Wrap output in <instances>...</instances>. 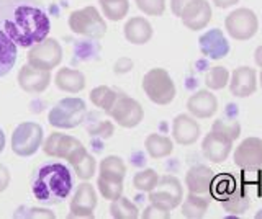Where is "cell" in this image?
<instances>
[{
	"label": "cell",
	"mask_w": 262,
	"mask_h": 219,
	"mask_svg": "<svg viewBox=\"0 0 262 219\" xmlns=\"http://www.w3.org/2000/svg\"><path fill=\"white\" fill-rule=\"evenodd\" d=\"M43 151L48 157L54 159H66L71 165L77 164V162L85 156L87 149L84 148L79 139L74 136H68L64 133H53L48 136V139L43 144Z\"/></svg>",
	"instance_id": "cell-5"
},
{
	"label": "cell",
	"mask_w": 262,
	"mask_h": 219,
	"mask_svg": "<svg viewBox=\"0 0 262 219\" xmlns=\"http://www.w3.org/2000/svg\"><path fill=\"white\" fill-rule=\"evenodd\" d=\"M200 50L210 59H221L228 54L229 46L220 30H211L200 38Z\"/></svg>",
	"instance_id": "cell-21"
},
{
	"label": "cell",
	"mask_w": 262,
	"mask_h": 219,
	"mask_svg": "<svg viewBox=\"0 0 262 219\" xmlns=\"http://www.w3.org/2000/svg\"><path fill=\"white\" fill-rule=\"evenodd\" d=\"M158 180H159L158 172L152 168H146V170H141V172H138L133 177V185L136 190L149 193L156 186V183H158Z\"/></svg>",
	"instance_id": "cell-36"
},
{
	"label": "cell",
	"mask_w": 262,
	"mask_h": 219,
	"mask_svg": "<svg viewBox=\"0 0 262 219\" xmlns=\"http://www.w3.org/2000/svg\"><path fill=\"white\" fill-rule=\"evenodd\" d=\"M69 28L72 33L92 39H100L106 33V23L95 7H84L72 12L69 15Z\"/></svg>",
	"instance_id": "cell-6"
},
{
	"label": "cell",
	"mask_w": 262,
	"mask_h": 219,
	"mask_svg": "<svg viewBox=\"0 0 262 219\" xmlns=\"http://www.w3.org/2000/svg\"><path fill=\"white\" fill-rule=\"evenodd\" d=\"M43 145V128L38 123L25 121L15 128L12 134V151L20 157L35 156Z\"/></svg>",
	"instance_id": "cell-7"
},
{
	"label": "cell",
	"mask_w": 262,
	"mask_h": 219,
	"mask_svg": "<svg viewBox=\"0 0 262 219\" xmlns=\"http://www.w3.org/2000/svg\"><path fill=\"white\" fill-rule=\"evenodd\" d=\"M16 47L18 46L0 30V79L5 77L15 67L16 54H18Z\"/></svg>",
	"instance_id": "cell-26"
},
{
	"label": "cell",
	"mask_w": 262,
	"mask_h": 219,
	"mask_svg": "<svg viewBox=\"0 0 262 219\" xmlns=\"http://www.w3.org/2000/svg\"><path fill=\"white\" fill-rule=\"evenodd\" d=\"M143 90L156 105H169L176 99V85L166 69L154 67L143 77Z\"/></svg>",
	"instance_id": "cell-4"
},
{
	"label": "cell",
	"mask_w": 262,
	"mask_h": 219,
	"mask_svg": "<svg viewBox=\"0 0 262 219\" xmlns=\"http://www.w3.org/2000/svg\"><path fill=\"white\" fill-rule=\"evenodd\" d=\"M234 165L239 168L262 167V139L246 137L234 151Z\"/></svg>",
	"instance_id": "cell-13"
},
{
	"label": "cell",
	"mask_w": 262,
	"mask_h": 219,
	"mask_svg": "<svg viewBox=\"0 0 262 219\" xmlns=\"http://www.w3.org/2000/svg\"><path fill=\"white\" fill-rule=\"evenodd\" d=\"M143 217L144 219H169L170 217V211L169 209H164L158 205H151L147 206L143 211Z\"/></svg>",
	"instance_id": "cell-39"
},
{
	"label": "cell",
	"mask_w": 262,
	"mask_h": 219,
	"mask_svg": "<svg viewBox=\"0 0 262 219\" xmlns=\"http://www.w3.org/2000/svg\"><path fill=\"white\" fill-rule=\"evenodd\" d=\"M87 115V105L82 99L69 96L57 102L48 115V121L53 128L57 129H72L77 128Z\"/></svg>",
	"instance_id": "cell-3"
},
{
	"label": "cell",
	"mask_w": 262,
	"mask_h": 219,
	"mask_svg": "<svg viewBox=\"0 0 262 219\" xmlns=\"http://www.w3.org/2000/svg\"><path fill=\"white\" fill-rule=\"evenodd\" d=\"M260 85H262V69H260Z\"/></svg>",
	"instance_id": "cell-47"
},
{
	"label": "cell",
	"mask_w": 262,
	"mask_h": 219,
	"mask_svg": "<svg viewBox=\"0 0 262 219\" xmlns=\"http://www.w3.org/2000/svg\"><path fill=\"white\" fill-rule=\"evenodd\" d=\"M27 59L30 66L51 72L62 61V47L57 39L45 38L43 41H39L30 47Z\"/></svg>",
	"instance_id": "cell-8"
},
{
	"label": "cell",
	"mask_w": 262,
	"mask_h": 219,
	"mask_svg": "<svg viewBox=\"0 0 262 219\" xmlns=\"http://www.w3.org/2000/svg\"><path fill=\"white\" fill-rule=\"evenodd\" d=\"M8 183H10V172H8V168L5 165L0 164V193L7 190Z\"/></svg>",
	"instance_id": "cell-41"
},
{
	"label": "cell",
	"mask_w": 262,
	"mask_h": 219,
	"mask_svg": "<svg viewBox=\"0 0 262 219\" xmlns=\"http://www.w3.org/2000/svg\"><path fill=\"white\" fill-rule=\"evenodd\" d=\"M213 170L207 165H193L185 175V185L190 193L210 194V186L213 182Z\"/></svg>",
	"instance_id": "cell-20"
},
{
	"label": "cell",
	"mask_w": 262,
	"mask_h": 219,
	"mask_svg": "<svg viewBox=\"0 0 262 219\" xmlns=\"http://www.w3.org/2000/svg\"><path fill=\"white\" fill-rule=\"evenodd\" d=\"M100 5H102L103 15L112 21L123 20L129 10L128 0H100Z\"/></svg>",
	"instance_id": "cell-30"
},
{
	"label": "cell",
	"mask_w": 262,
	"mask_h": 219,
	"mask_svg": "<svg viewBox=\"0 0 262 219\" xmlns=\"http://www.w3.org/2000/svg\"><path fill=\"white\" fill-rule=\"evenodd\" d=\"M220 205L223 206V209L228 211L229 214L239 216V214H244L246 211L249 209L251 198H249V194L246 193L244 188H241V186H236V188L229 193L226 198H223L220 201Z\"/></svg>",
	"instance_id": "cell-24"
},
{
	"label": "cell",
	"mask_w": 262,
	"mask_h": 219,
	"mask_svg": "<svg viewBox=\"0 0 262 219\" xmlns=\"http://www.w3.org/2000/svg\"><path fill=\"white\" fill-rule=\"evenodd\" d=\"M74 170H76V175L80 178V180H90L95 174V168H97V162L95 159L90 156V154H85L77 164L72 165Z\"/></svg>",
	"instance_id": "cell-37"
},
{
	"label": "cell",
	"mask_w": 262,
	"mask_h": 219,
	"mask_svg": "<svg viewBox=\"0 0 262 219\" xmlns=\"http://www.w3.org/2000/svg\"><path fill=\"white\" fill-rule=\"evenodd\" d=\"M229 92L237 99H246L251 96L257 88V76L256 70L248 66H241L233 70L229 76Z\"/></svg>",
	"instance_id": "cell-14"
},
{
	"label": "cell",
	"mask_w": 262,
	"mask_h": 219,
	"mask_svg": "<svg viewBox=\"0 0 262 219\" xmlns=\"http://www.w3.org/2000/svg\"><path fill=\"white\" fill-rule=\"evenodd\" d=\"M210 198V194L188 193V197L182 203V214L188 219H202L208 211Z\"/></svg>",
	"instance_id": "cell-25"
},
{
	"label": "cell",
	"mask_w": 262,
	"mask_h": 219,
	"mask_svg": "<svg viewBox=\"0 0 262 219\" xmlns=\"http://www.w3.org/2000/svg\"><path fill=\"white\" fill-rule=\"evenodd\" d=\"M33 213L27 214L28 217H35V216H41V217H54V214L51 211H46V209H41V208H36V209H31Z\"/></svg>",
	"instance_id": "cell-42"
},
{
	"label": "cell",
	"mask_w": 262,
	"mask_h": 219,
	"mask_svg": "<svg viewBox=\"0 0 262 219\" xmlns=\"http://www.w3.org/2000/svg\"><path fill=\"white\" fill-rule=\"evenodd\" d=\"M126 175V165L123 159H120L118 156H106L102 162H100V177H106V178H115V180L123 182Z\"/></svg>",
	"instance_id": "cell-29"
},
{
	"label": "cell",
	"mask_w": 262,
	"mask_h": 219,
	"mask_svg": "<svg viewBox=\"0 0 262 219\" xmlns=\"http://www.w3.org/2000/svg\"><path fill=\"white\" fill-rule=\"evenodd\" d=\"M117 93L118 92L112 90V88L106 87V85L95 87L94 90L90 92V102H92L97 108H102L106 113L112 108L115 99H117Z\"/></svg>",
	"instance_id": "cell-33"
},
{
	"label": "cell",
	"mask_w": 262,
	"mask_h": 219,
	"mask_svg": "<svg viewBox=\"0 0 262 219\" xmlns=\"http://www.w3.org/2000/svg\"><path fill=\"white\" fill-rule=\"evenodd\" d=\"M225 28L228 35L236 41H246L257 33L259 20L251 9H236L225 20Z\"/></svg>",
	"instance_id": "cell-11"
},
{
	"label": "cell",
	"mask_w": 262,
	"mask_h": 219,
	"mask_svg": "<svg viewBox=\"0 0 262 219\" xmlns=\"http://www.w3.org/2000/svg\"><path fill=\"white\" fill-rule=\"evenodd\" d=\"M172 136L177 144L190 145L200 137V126L192 116L182 113V115H177L172 123Z\"/></svg>",
	"instance_id": "cell-18"
},
{
	"label": "cell",
	"mask_w": 262,
	"mask_h": 219,
	"mask_svg": "<svg viewBox=\"0 0 262 219\" xmlns=\"http://www.w3.org/2000/svg\"><path fill=\"white\" fill-rule=\"evenodd\" d=\"M136 7L144 15L151 17H161L166 12V0H135Z\"/></svg>",
	"instance_id": "cell-38"
},
{
	"label": "cell",
	"mask_w": 262,
	"mask_h": 219,
	"mask_svg": "<svg viewBox=\"0 0 262 219\" xmlns=\"http://www.w3.org/2000/svg\"><path fill=\"white\" fill-rule=\"evenodd\" d=\"M123 35L131 44H146L152 38V27L146 18L133 17L123 27Z\"/></svg>",
	"instance_id": "cell-22"
},
{
	"label": "cell",
	"mask_w": 262,
	"mask_h": 219,
	"mask_svg": "<svg viewBox=\"0 0 262 219\" xmlns=\"http://www.w3.org/2000/svg\"><path fill=\"white\" fill-rule=\"evenodd\" d=\"M106 115L121 128H135L143 121L144 110L135 99L125 93H117V99Z\"/></svg>",
	"instance_id": "cell-10"
},
{
	"label": "cell",
	"mask_w": 262,
	"mask_h": 219,
	"mask_svg": "<svg viewBox=\"0 0 262 219\" xmlns=\"http://www.w3.org/2000/svg\"><path fill=\"white\" fill-rule=\"evenodd\" d=\"M97 185H98V190H100V194L108 201L120 198L123 193V182L115 180V178H106V177L98 175Z\"/></svg>",
	"instance_id": "cell-34"
},
{
	"label": "cell",
	"mask_w": 262,
	"mask_h": 219,
	"mask_svg": "<svg viewBox=\"0 0 262 219\" xmlns=\"http://www.w3.org/2000/svg\"><path fill=\"white\" fill-rule=\"evenodd\" d=\"M54 84L57 88H61L62 92L79 93L80 90H84V87H85V77L80 70L61 67L54 77Z\"/></svg>",
	"instance_id": "cell-23"
},
{
	"label": "cell",
	"mask_w": 262,
	"mask_h": 219,
	"mask_svg": "<svg viewBox=\"0 0 262 219\" xmlns=\"http://www.w3.org/2000/svg\"><path fill=\"white\" fill-rule=\"evenodd\" d=\"M211 131L216 134L226 137L229 141H234L241 134V125L237 119H229V118H218L211 126Z\"/></svg>",
	"instance_id": "cell-32"
},
{
	"label": "cell",
	"mask_w": 262,
	"mask_h": 219,
	"mask_svg": "<svg viewBox=\"0 0 262 219\" xmlns=\"http://www.w3.org/2000/svg\"><path fill=\"white\" fill-rule=\"evenodd\" d=\"M74 183L71 170L61 162H49L43 165L31 183L35 198L46 205H59L72 193Z\"/></svg>",
	"instance_id": "cell-2"
},
{
	"label": "cell",
	"mask_w": 262,
	"mask_h": 219,
	"mask_svg": "<svg viewBox=\"0 0 262 219\" xmlns=\"http://www.w3.org/2000/svg\"><path fill=\"white\" fill-rule=\"evenodd\" d=\"M237 186L236 178L229 174H220L213 177V182L210 186V197L215 198L218 201H221L223 198H226L229 193H231Z\"/></svg>",
	"instance_id": "cell-28"
},
{
	"label": "cell",
	"mask_w": 262,
	"mask_h": 219,
	"mask_svg": "<svg viewBox=\"0 0 262 219\" xmlns=\"http://www.w3.org/2000/svg\"><path fill=\"white\" fill-rule=\"evenodd\" d=\"M229 82V72L223 66H215L207 72V77H205V84L210 88V90H221L225 88Z\"/></svg>",
	"instance_id": "cell-35"
},
{
	"label": "cell",
	"mask_w": 262,
	"mask_h": 219,
	"mask_svg": "<svg viewBox=\"0 0 262 219\" xmlns=\"http://www.w3.org/2000/svg\"><path fill=\"white\" fill-rule=\"evenodd\" d=\"M144 148L152 159H162V157L170 156L172 151H174V144H172L170 137L154 133L146 137Z\"/></svg>",
	"instance_id": "cell-27"
},
{
	"label": "cell",
	"mask_w": 262,
	"mask_h": 219,
	"mask_svg": "<svg viewBox=\"0 0 262 219\" xmlns=\"http://www.w3.org/2000/svg\"><path fill=\"white\" fill-rule=\"evenodd\" d=\"M187 110L190 111L193 118L207 119L213 116L218 110V100L210 90H199L195 92L187 102Z\"/></svg>",
	"instance_id": "cell-17"
},
{
	"label": "cell",
	"mask_w": 262,
	"mask_h": 219,
	"mask_svg": "<svg viewBox=\"0 0 262 219\" xmlns=\"http://www.w3.org/2000/svg\"><path fill=\"white\" fill-rule=\"evenodd\" d=\"M0 30L20 47H31L51 30L48 9L41 0H0Z\"/></svg>",
	"instance_id": "cell-1"
},
{
	"label": "cell",
	"mask_w": 262,
	"mask_h": 219,
	"mask_svg": "<svg viewBox=\"0 0 262 219\" xmlns=\"http://www.w3.org/2000/svg\"><path fill=\"white\" fill-rule=\"evenodd\" d=\"M149 201L152 205H158L164 209H174L184 200V188L180 185L179 178L174 175L161 177L154 188L149 191Z\"/></svg>",
	"instance_id": "cell-9"
},
{
	"label": "cell",
	"mask_w": 262,
	"mask_h": 219,
	"mask_svg": "<svg viewBox=\"0 0 262 219\" xmlns=\"http://www.w3.org/2000/svg\"><path fill=\"white\" fill-rule=\"evenodd\" d=\"M97 206V193L89 182L77 186L71 200L69 217H94V209Z\"/></svg>",
	"instance_id": "cell-12"
},
{
	"label": "cell",
	"mask_w": 262,
	"mask_h": 219,
	"mask_svg": "<svg viewBox=\"0 0 262 219\" xmlns=\"http://www.w3.org/2000/svg\"><path fill=\"white\" fill-rule=\"evenodd\" d=\"M254 61H256V64L262 69V46H259L256 53H254Z\"/></svg>",
	"instance_id": "cell-44"
},
{
	"label": "cell",
	"mask_w": 262,
	"mask_h": 219,
	"mask_svg": "<svg viewBox=\"0 0 262 219\" xmlns=\"http://www.w3.org/2000/svg\"><path fill=\"white\" fill-rule=\"evenodd\" d=\"M110 214L112 217H117V219H136L139 216V209L128 198L120 197L112 201Z\"/></svg>",
	"instance_id": "cell-31"
},
{
	"label": "cell",
	"mask_w": 262,
	"mask_h": 219,
	"mask_svg": "<svg viewBox=\"0 0 262 219\" xmlns=\"http://www.w3.org/2000/svg\"><path fill=\"white\" fill-rule=\"evenodd\" d=\"M213 4H215L218 9H229V7L236 5L239 0H211Z\"/></svg>",
	"instance_id": "cell-43"
},
{
	"label": "cell",
	"mask_w": 262,
	"mask_h": 219,
	"mask_svg": "<svg viewBox=\"0 0 262 219\" xmlns=\"http://www.w3.org/2000/svg\"><path fill=\"white\" fill-rule=\"evenodd\" d=\"M180 20H182L185 28L192 30V31L203 30L211 20V7L207 0H196L195 4H192L182 13Z\"/></svg>",
	"instance_id": "cell-19"
},
{
	"label": "cell",
	"mask_w": 262,
	"mask_h": 219,
	"mask_svg": "<svg viewBox=\"0 0 262 219\" xmlns=\"http://www.w3.org/2000/svg\"><path fill=\"white\" fill-rule=\"evenodd\" d=\"M233 149V141L216 134L215 131H210L202 142V152L205 159H208L213 164H221L229 156Z\"/></svg>",
	"instance_id": "cell-16"
},
{
	"label": "cell",
	"mask_w": 262,
	"mask_h": 219,
	"mask_svg": "<svg viewBox=\"0 0 262 219\" xmlns=\"http://www.w3.org/2000/svg\"><path fill=\"white\" fill-rule=\"evenodd\" d=\"M49 84H51V74H49V70H43L27 64L18 72V85L27 93L45 92L49 87Z\"/></svg>",
	"instance_id": "cell-15"
},
{
	"label": "cell",
	"mask_w": 262,
	"mask_h": 219,
	"mask_svg": "<svg viewBox=\"0 0 262 219\" xmlns=\"http://www.w3.org/2000/svg\"><path fill=\"white\" fill-rule=\"evenodd\" d=\"M4 148H5V134L2 129H0V152L4 151Z\"/></svg>",
	"instance_id": "cell-45"
},
{
	"label": "cell",
	"mask_w": 262,
	"mask_h": 219,
	"mask_svg": "<svg viewBox=\"0 0 262 219\" xmlns=\"http://www.w3.org/2000/svg\"><path fill=\"white\" fill-rule=\"evenodd\" d=\"M196 0H170V10L176 17H182V13L190 7L192 4H195Z\"/></svg>",
	"instance_id": "cell-40"
},
{
	"label": "cell",
	"mask_w": 262,
	"mask_h": 219,
	"mask_svg": "<svg viewBox=\"0 0 262 219\" xmlns=\"http://www.w3.org/2000/svg\"><path fill=\"white\" fill-rule=\"evenodd\" d=\"M256 219H262V209H259L256 213Z\"/></svg>",
	"instance_id": "cell-46"
}]
</instances>
